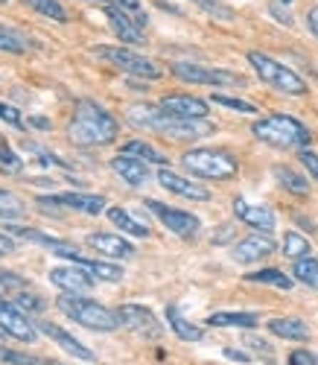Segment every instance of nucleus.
Masks as SVG:
<instances>
[{"label": "nucleus", "mask_w": 318, "mask_h": 365, "mask_svg": "<svg viewBox=\"0 0 318 365\" xmlns=\"http://www.w3.org/2000/svg\"><path fill=\"white\" fill-rule=\"evenodd\" d=\"M292 275H295V281H301L304 287L318 289V260H312V257H301V260H295Z\"/></svg>", "instance_id": "34"}, {"label": "nucleus", "mask_w": 318, "mask_h": 365, "mask_svg": "<svg viewBox=\"0 0 318 365\" xmlns=\"http://www.w3.org/2000/svg\"><path fill=\"white\" fill-rule=\"evenodd\" d=\"M9 234H21L24 240H29V242H39V246H44V249H53L58 257H76L79 255V246H73V242H68V240H56V237H47V234H41V231H36V228H9Z\"/></svg>", "instance_id": "23"}, {"label": "nucleus", "mask_w": 318, "mask_h": 365, "mask_svg": "<svg viewBox=\"0 0 318 365\" xmlns=\"http://www.w3.org/2000/svg\"><path fill=\"white\" fill-rule=\"evenodd\" d=\"M275 178H277V185L286 190V193H292V196H309V181L304 175H298L295 170L289 167H275Z\"/></svg>", "instance_id": "28"}, {"label": "nucleus", "mask_w": 318, "mask_h": 365, "mask_svg": "<svg viewBox=\"0 0 318 365\" xmlns=\"http://www.w3.org/2000/svg\"><path fill=\"white\" fill-rule=\"evenodd\" d=\"M26 123H33L36 129H50V120H44V117H29Z\"/></svg>", "instance_id": "48"}, {"label": "nucleus", "mask_w": 318, "mask_h": 365, "mask_svg": "<svg viewBox=\"0 0 318 365\" xmlns=\"http://www.w3.org/2000/svg\"><path fill=\"white\" fill-rule=\"evenodd\" d=\"M248 62H251L254 71H257V76H260L269 88L280 91V94H286V97H304V94H307V82H304L292 68H286L283 62H277V58H272V56H266V53H257V50H251V53H248Z\"/></svg>", "instance_id": "6"}, {"label": "nucleus", "mask_w": 318, "mask_h": 365, "mask_svg": "<svg viewBox=\"0 0 318 365\" xmlns=\"http://www.w3.org/2000/svg\"><path fill=\"white\" fill-rule=\"evenodd\" d=\"M36 327L44 333L47 339H53L56 345H61V348H65L68 354H73L76 359H82V362H93V359H97V354L88 351V348H85L79 339H73L65 327H58V324H53V322H41V324H36Z\"/></svg>", "instance_id": "20"}, {"label": "nucleus", "mask_w": 318, "mask_h": 365, "mask_svg": "<svg viewBox=\"0 0 318 365\" xmlns=\"http://www.w3.org/2000/svg\"><path fill=\"white\" fill-rule=\"evenodd\" d=\"M0 362H4V365H33V356L9 351V348H0Z\"/></svg>", "instance_id": "41"}, {"label": "nucleus", "mask_w": 318, "mask_h": 365, "mask_svg": "<svg viewBox=\"0 0 318 365\" xmlns=\"http://www.w3.org/2000/svg\"><path fill=\"white\" fill-rule=\"evenodd\" d=\"M26 47L29 44H26V38L18 33V29L0 24V50H4V53H24Z\"/></svg>", "instance_id": "36"}, {"label": "nucleus", "mask_w": 318, "mask_h": 365, "mask_svg": "<svg viewBox=\"0 0 318 365\" xmlns=\"http://www.w3.org/2000/svg\"><path fill=\"white\" fill-rule=\"evenodd\" d=\"M289 365H318V354L315 351H307V348L292 351L289 354Z\"/></svg>", "instance_id": "43"}, {"label": "nucleus", "mask_w": 318, "mask_h": 365, "mask_svg": "<svg viewBox=\"0 0 318 365\" xmlns=\"http://www.w3.org/2000/svg\"><path fill=\"white\" fill-rule=\"evenodd\" d=\"M242 345H245V348H251V351H254V354H257V356H263V359H266L269 365L275 362V354H272L275 348H272V345H269L266 339H260V336H257V333H245V339H242Z\"/></svg>", "instance_id": "38"}, {"label": "nucleus", "mask_w": 318, "mask_h": 365, "mask_svg": "<svg viewBox=\"0 0 318 365\" xmlns=\"http://www.w3.org/2000/svg\"><path fill=\"white\" fill-rule=\"evenodd\" d=\"M283 257H289V260L309 257V240L298 231H286L283 234Z\"/></svg>", "instance_id": "31"}, {"label": "nucleus", "mask_w": 318, "mask_h": 365, "mask_svg": "<svg viewBox=\"0 0 318 365\" xmlns=\"http://www.w3.org/2000/svg\"><path fill=\"white\" fill-rule=\"evenodd\" d=\"M24 4H26L29 9H36L39 15H44V18L56 21V24H65V21H68V12L61 9L58 0H24Z\"/></svg>", "instance_id": "35"}, {"label": "nucleus", "mask_w": 318, "mask_h": 365, "mask_svg": "<svg viewBox=\"0 0 318 365\" xmlns=\"http://www.w3.org/2000/svg\"><path fill=\"white\" fill-rule=\"evenodd\" d=\"M117 316H120V324L125 330L138 333V336H143V339H161L164 336V327H161V322H158V316L152 310L140 307V304H123V307L117 310Z\"/></svg>", "instance_id": "11"}, {"label": "nucleus", "mask_w": 318, "mask_h": 365, "mask_svg": "<svg viewBox=\"0 0 318 365\" xmlns=\"http://www.w3.org/2000/svg\"><path fill=\"white\" fill-rule=\"evenodd\" d=\"M88 246L97 249L103 257H114V260H125L135 255V246L120 234H108V231H93L88 234Z\"/></svg>", "instance_id": "16"}, {"label": "nucleus", "mask_w": 318, "mask_h": 365, "mask_svg": "<svg viewBox=\"0 0 318 365\" xmlns=\"http://www.w3.org/2000/svg\"><path fill=\"white\" fill-rule=\"evenodd\" d=\"M213 103L225 106V108H234V111H245V114H254V111H257V108H254L251 103H245V100H237V97H225V94H213Z\"/></svg>", "instance_id": "39"}, {"label": "nucleus", "mask_w": 318, "mask_h": 365, "mask_svg": "<svg viewBox=\"0 0 318 365\" xmlns=\"http://www.w3.org/2000/svg\"><path fill=\"white\" fill-rule=\"evenodd\" d=\"M76 266H82L93 281H106V284H120L123 281V269L117 263H106V260H91V257H82L76 255L73 257Z\"/></svg>", "instance_id": "25"}, {"label": "nucleus", "mask_w": 318, "mask_h": 365, "mask_svg": "<svg viewBox=\"0 0 318 365\" xmlns=\"http://www.w3.org/2000/svg\"><path fill=\"white\" fill-rule=\"evenodd\" d=\"M41 207H68V210H79V214L97 217L103 210H108L106 196L97 193H58V196H39L36 199Z\"/></svg>", "instance_id": "13"}, {"label": "nucleus", "mask_w": 318, "mask_h": 365, "mask_svg": "<svg viewBox=\"0 0 318 365\" xmlns=\"http://www.w3.org/2000/svg\"><path fill=\"white\" fill-rule=\"evenodd\" d=\"M170 73L181 82H190V85H245V79L240 73H231L225 68H205V65H193V62H175L170 68Z\"/></svg>", "instance_id": "9"}, {"label": "nucleus", "mask_w": 318, "mask_h": 365, "mask_svg": "<svg viewBox=\"0 0 318 365\" xmlns=\"http://www.w3.org/2000/svg\"><path fill=\"white\" fill-rule=\"evenodd\" d=\"M50 284L58 287L61 292H76V295H85L91 287H93V278L82 266H56L50 269Z\"/></svg>", "instance_id": "14"}, {"label": "nucleus", "mask_w": 318, "mask_h": 365, "mask_svg": "<svg viewBox=\"0 0 318 365\" xmlns=\"http://www.w3.org/2000/svg\"><path fill=\"white\" fill-rule=\"evenodd\" d=\"M12 252H15V240L6 237V234H0V257H4V255H12Z\"/></svg>", "instance_id": "45"}, {"label": "nucleus", "mask_w": 318, "mask_h": 365, "mask_svg": "<svg viewBox=\"0 0 318 365\" xmlns=\"http://www.w3.org/2000/svg\"><path fill=\"white\" fill-rule=\"evenodd\" d=\"M100 58H106L108 65H114V68H120L123 73H129V76H140V79H161V68H158L152 58H146V56H140V53H135V50H129V47H111V44H100L97 50Z\"/></svg>", "instance_id": "7"}, {"label": "nucleus", "mask_w": 318, "mask_h": 365, "mask_svg": "<svg viewBox=\"0 0 318 365\" xmlns=\"http://www.w3.org/2000/svg\"><path fill=\"white\" fill-rule=\"evenodd\" d=\"M0 173L4 175H18L21 173V158L9 149L6 140H0Z\"/></svg>", "instance_id": "37"}, {"label": "nucleus", "mask_w": 318, "mask_h": 365, "mask_svg": "<svg viewBox=\"0 0 318 365\" xmlns=\"http://www.w3.org/2000/svg\"><path fill=\"white\" fill-rule=\"evenodd\" d=\"M111 170L125 181L129 187H143L149 181V167L146 161L135 158V155H125V152H120L117 158H111Z\"/></svg>", "instance_id": "21"}, {"label": "nucleus", "mask_w": 318, "mask_h": 365, "mask_svg": "<svg viewBox=\"0 0 318 365\" xmlns=\"http://www.w3.org/2000/svg\"><path fill=\"white\" fill-rule=\"evenodd\" d=\"M0 117H4L12 129H26V120H24V114H21L18 108L6 106V103H0Z\"/></svg>", "instance_id": "40"}, {"label": "nucleus", "mask_w": 318, "mask_h": 365, "mask_svg": "<svg viewBox=\"0 0 318 365\" xmlns=\"http://www.w3.org/2000/svg\"><path fill=\"white\" fill-rule=\"evenodd\" d=\"M120 135L117 117L106 111L100 103L93 100H79L73 106V117L68 123V138L76 146H108Z\"/></svg>", "instance_id": "2"}, {"label": "nucleus", "mask_w": 318, "mask_h": 365, "mask_svg": "<svg viewBox=\"0 0 318 365\" xmlns=\"http://www.w3.org/2000/svg\"><path fill=\"white\" fill-rule=\"evenodd\" d=\"M158 181H161V187H167V190L175 193V196L193 199V202H207V199H210V190H207V187H199L196 181H187V178H181L178 173L167 170V167L158 170Z\"/></svg>", "instance_id": "19"}, {"label": "nucleus", "mask_w": 318, "mask_h": 365, "mask_svg": "<svg viewBox=\"0 0 318 365\" xmlns=\"http://www.w3.org/2000/svg\"><path fill=\"white\" fill-rule=\"evenodd\" d=\"M33 365H65V362H56V359H41V356H33Z\"/></svg>", "instance_id": "49"}, {"label": "nucleus", "mask_w": 318, "mask_h": 365, "mask_svg": "<svg viewBox=\"0 0 318 365\" xmlns=\"http://www.w3.org/2000/svg\"><path fill=\"white\" fill-rule=\"evenodd\" d=\"M280 4H292V0H280Z\"/></svg>", "instance_id": "50"}, {"label": "nucleus", "mask_w": 318, "mask_h": 365, "mask_svg": "<svg viewBox=\"0 0 318 365\" xmlns=\"http://www.w3.org/2000/svg\"><path fill=\"white\" fill-rule=\"evenodd\" d=\"M260 316L257 313H210L207 324L210 327H257Z\"/></svg>", "instance_id": "29"}, {"label": "nucleus", "mask_w": 318, "mask_h": 365, "mask_svg": "<svg viewBox=\"0 0 318 365\" xmlns=\"http://www.w3.org/2000/svg\"><path fill=\"white\" fill-rule=\"evenodd\" d=\"M146 207L152 210V214L161 220L173 234H178V237H184V240H190V237H196L199 234V228H202V222H199V217H193V214H187V210H178V207H170V205H164V202H155V199H146Z\"/></svg>", "instance_id": "12"}, {"label": "nucleus", "mask_w": 318, "mask_h": 365, "mask_svg": "<svg viewBox=\"0 0 318 365\" xmlns=\"http://www.w3.org/2000/svg\"><path fill=\"white\" fill-rule=\"evenodd\" d=\"M298 158H301V164L312 173V178H318V155H315V152L304 146V149H298Z\"/></svg>", "instance_id": "44"}, {"label": "nucleus", "mask_w": 318, "mask_h": 365, "mask_svg": "<svg viewBox=\"0 0 318 365\" xmlns=\"http://www.w3.org/2000/svg\"><path fill=\"white\" fill-rule=\"evenodd\" d=\"M106 18H108L111 29L120 36V41H125V44H140L143 41V26L120 4H106Z\"/></svg>", "instance_id": "15"}, {"label": "nucleus", "mask_w": 318, "mask_h": 365, "mask_svg": "<svg viewBox=\"0 0 318 365\" xmlns=\"http://www.w3.org/2000/svg\"><path fill=\"white\" fill-rule=\"evenodd\" d=\"M123 152L125 155H135V158H140V161H146V164H167V155H161L155 146H149L146 140H129L123 146Z\"/></svg>", "instance_id": "32"}, {"label": "nucleus", "mask_w": 318, "mask_h": 365, "mask_svg": "<svg viewBox=\"0 0 318 365\" xmlns=\"http://www.w3.org/2000/svg\"><path fill=\"white\" fill-rule=\"evenodd\" d=\"M158 106L170 111L173 117H207V103L190 94H167Z\"/></svg>", "instance_id": "22"}, {"label": "nucleus", "mask_w": 318, "mask_h": 365, "mask_svg": "<svg viewBox=\"0 0 318 365\" xmlns=\"http://www.w3.org/2000/svg\"><path fill=\"white\" fill-rule=\"evenodd\" d=\"M26 214V205L21 202V196H15L12 190H4L0 187V220H6V222H15Z\"/></svg>", "instance_id": "30"}, {"label": "nucleus", "mask_w": 318, "mask_h": 365, "mask_svg": "<svg viewBox=\"0 0 318 365\" xmlns=\"http://www.w3.org/2000/svg\"><path fill=\"white\" fill-rule=\"evenodd\" d=\"M315 76H318V68H315Z\"/></svg>", "instance_id": "52"}, {"label": "nucleus", "mask_w": 318, "mask_h": 365, "mask_svg": "<svg viewBox=\"0 0 318 365\" xmlns=\"http://www.w3.org/2000/svg\"><path fill=\"white\" fill-rule=\"evenodd\" d=\"M275 252V240L269 234H251L245 240H240L237 246H234V260L237 263H257L263 257H269Z\"/></svg>", "instance_id": "18"}, {"label": "nucleus", "mask_w": 318, "mask_h": 365, "mask_svg": "<svg viewBox=\"0 0 318 365\" xmlns=\"http://www.w3.org/2000/svg\"><path fill=\"white\" fill-rule=\"evenodd\" d=\"M272 15H275L277 21H283V24H292V15H286L280 6H272Z\"/></svg>", "instance_id": "47"}, {"label": "nucleus", "mask_w": 318, "mask_h": 365, "mask_svg": "<svg viewBox=\"0 0 318 365\" xmlns=\"http://www.w3.org/2000/svg\"><path fill=\"white\" fill-rule=\"evenodd\" d=\"M234 214H237V220H242L245 225H251L254 231H263V234H272L277 225L275 214L266 205H251L245 199H234Z\"/></svg>", "instance_id": "17"}, {"label": "nucleus", "mask_w": 318, "mask_h": 365, "mask_svg": "<svg viewBox=\"0 0 318 365\" xmlns=\"http://www.w3.org/2000/svg\"><path fill=\"white\" fill-rule=\"evenodd\" d=\"M0 330H4L6 336L18 339V342H26V345H33L39 339L36 324H29L26 313L4 295H0Z\"/></svg>", "instance_id": "10"}, {"label": "nucleus", "mask_w": 318, "mask_h": 365, "mask_svg": "<svg viewBox=\"0 0 318 365\" xmlns=\"http://www.w3.org/2000/svg\"><path fill=\"white\" fill-rule=\"evenodd\" d=\"M106 214H108L111 225H117L123 234H132V237H149V234H152V228H149L143 220H138L129 207L114 205V207H108V210H106Z\"/></svg>", "instance_id": "24"}, {"label": "nucleus", "mask_w": 318, "mask_h": 365, "mask_svg": "<svg viewBox=\"0 0 318 365\" xmlns=\"http://www.w3.org/2000/svg\"><path fill=\"white\" fill-rule=\"evenodd\" d=\"M0 4H9V0H0Z\"/></svg>", "instance_id": "51"}, {"label": "nucleus", "mask_w": 318, "mask_h": 365, "mask_svg": "<svg viewBox=\"0 0 318 365\" xmlns=\"http://www.w3.org/2000/svg\"><path fill=\"white\" fill-rule=\"evenodd\" d=\"M181 164L196 173L199 178H210V181H228L240 173V164L231 152L225 149H210V146H202V149H187L181 155Z\"/></svg>", "instance_id": "5"}, {"label": "nucleus", "mask_w": 318, "mask_h": 365, "mask_svg": "<svg viewBox=\"0 0 318 365\" xmlns=\"http://www.w3.org/2000/svg\"><path fill=\"white\" fill-rule=\"evenodd\" d=\"M56 307L65 313L71 322H76L79 327H88V330L111 333V330L120 327L117 310H108L106 304L93 301V298H85V295H76V292H61L56 298Z\"/></svg>", "instance_id": "3"}, {"label": "nucleus", "mask_w": 318, "mask_h": 365, "mask_svg": "<svg viewBox=\"0 0 318 365\" xmlns=\"http://www.w3.org/2000/svg\"><path fill=\"white\" fill-rule=\"evenodd\" d=\"M248 284H266V287H277V289H292V281L283 275L280 269H260V272H251L245 275Z\"/></svg>", "instance_id": "33"}, {"label": "nucleus", "mask_w": 318, "mask_h": 365, "mask_svg": "<svg viewBox=\"0 0 318 365\" xmlns=\"http://www.w3.org/2000/svg\"><path fill=\"white\" fill-rule=\"evenodd\" d=\"M117 4L129 12L140 26H146V12H143V6H140V0H117Z\"/></svg>", "instance_id": "42"}, {"label": "nucleus", "mask_w": 318, "mask_h": 365, "mask_svg": "<svg viewBox=\"0 0 318 365\" xmlns=\"http://www.w3.org/2000/svg\"><path fill=\"white\" fill-rule=\"evenodd\" d=\"M307 26H309V33H312V36L318 38V6L307 12Z\"/></svg>", "instance_id": "46"}, {"label": "nucleus", "mask_w": 318, "mask_h": 365, "mask_svg": "<svg viewBox=\"0 0 318 365\" xmlns=\"http://www.w3.org/2000/svg\"><path fill=\"white\" fill-rule=\"evenodd\" d=\"M167 322H170L175 336L184 339V342H202L205 339V330L199 324H193V322H187L181 316V310H178V304H170V307H167Z\"/></svg>", "instance_id": "26"}, {"label": "nucleus", "mask_w": 318, "mask_h": 365, "mask_svg": "<svg viewBox=\"0 0 318 365\" xmlns=\"http://www.w3.org/2000/svg\"><path fill=\"white\" fill-rule=\"evenodd\" d=\"M0 333H4V330H0Z\"/></svg>", "instance_id": "53"}, {"label": "nucleus", "mask_w": 318, "mask_h": 365, "mask_svg": "<svg viewBox=\"0 0 318 365\" xmlns=\"http://www.w3.org/2000/svg\"><path fill=\"white\" fill-rule=\"evenodd\" d=\"M269 333L280 339H292V342H307L309 339V327L301 319H269Z\"/></svg>", "instance_id": "27"}, {"label": "nucleus", "mask_w": 318, "mask_h": 365, "mask_svg": "<svg viewBox=\"0 0 318 365\" xmlns=\"http://www.w3.org/2000/svg\"><path fill=\"white\" fill-rule=\"evenodd\" d=\"M0 295L9 298L12 304H18V307L26 313H44V307H47L44 295L33 284H26L21 275L6 272V269H0Z\"/></svg>", "instance_id": "8"}, {"label": "nucleus", "mask_w": 318, "mask_h": 365, "mask_svg": "<svg viewBox=\"0 0 318 365\" xmlns=\"http://www.w3.org/2000/svg\"><path fill=\"white\" fill-rule=\"evenodd\" d=\"M251 132L257 140H263L275 149H304L312 140L309 129L292 114H269V117L257 120V123L251 126Z\"/></svg>", "instance_id": "4"}, {"label": "nucleus", "mask_w": 318, "mask_h": 365, "mask_svg": "<svg viewBox=\"0 0 318 365\" xmlns=\"http://www.w3.org/2000/svg\"><path fill=\"white\" fill-rule=\"evenodd\" d=\"M125 120L138 129L158 132L173 140H199L213 135V123L205 117H173L161 106H149V103H135L125 108Z\"/></svg>", "instance_id": "1"}]
</instances>
